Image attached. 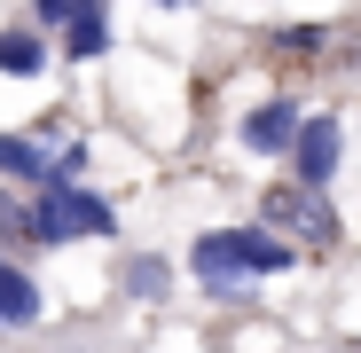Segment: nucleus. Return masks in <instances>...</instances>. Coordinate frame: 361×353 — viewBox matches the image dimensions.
<instances>
[{
	"label": "nucleus",
	"mask_w": 361,
	"mask_h": 353,
	"mask_svg": "<svg viewBox=\"0 0 361 353\" xmlns=\"http://www.w3.org/2000/svg\"><path fill=\"white\" fill-rule=\"evenodd\" d=\"M0 322H39V283L24 275V267H8V259H0Z\"/></svg>",
	"instance_id": "obj_7"
},
{
	"label": "nucleus",
	"mask_w": 361,
	"mask_h": 353,
	"mask_svg": "<svg viewBox=\"0 0 361 353\" xmlns=\"http://www.w3.org/2000/svg\"><path fill=\"white\" fill-rule=\"evenodd\" d=\"M126 290H142V299H157V290H165V267H157V259H134V267H126Z\"/></svg>",
	"instance_id": "obj_10"
},
{
	"label": "nucleus",
	"mask_w": 361,
	"mask_h": 353,
	"mask_svg": "<svg viewBox=\"0 0 361 353\" xmlns=\"http://www.w3.org/2000/svg\"><path fill=\"white\" fill-rule=\"evenodd\" d=\"M0 173H8V181H32V197L55 181V157L32 142V134H0Z\"/></svg>",
	"instance_id": "obj_6"
},
{
	"label": "nucleus",
	"mask_w": 361,
	"mask_h": 353,
	"mask_svg": "<svg viewBox=\"0 0 361 353\" xmlns=\"http://www.w3.org/2000/svg\"><path fill=\"white\" fill-rule=\"evenodd\" d=\"M338 149H345V134H338V118H307V134H298V189H330V173H338Z\"/></svg>",
	"instance_id": "obj_5"
},
{
	"label": "nucleus",
	"mask_w": 361,
	"mask_h": 353,
	"mask_svg": "<svg viewBox=\"0 0 361 353\" xmlns=\"http://www.w3.org/2000/svg\"><path fill=\"white\" fill-rule=\"evenodd\" d=\"M283 267H298V252L283 244V235H267V228H212V235L189 244V275L204 290H235V283L283 275Z\"/></svg>",
	"instance_id": "obj_1"
},
{
	"label": "nucleus",
	"mask_w": 361,
	"mask_h": 353,
	"mask_svg": "<svg viewBox=\"0 0 361 353\" xmlns=\"http://www.w3.org/2000/svg\"><path fill=\"white\" fill-rule=\"evenodd\" d=\"M24 235L32 244H71V235H118V212L94 197V189H39L32 212H24Z\"/></svg>",
	"instance_id": "obj_2"
},
{
	"label": "nucleus",
	"mask_w": 361,
	"mask_h": 353,
	"mask_svg": "<svg viewBox=\"0 0 361 353\" xmlns=\"http://www.w3.org/2000/svg\"><path fill=\"white\" fill-rule=\"evenodd\" d=\"M235 134H244V149H259V157H290V149H298V134H307V110L275 94V102H259Z\"/></svg>",
	"instance_id": "obj_4"
},
{
	"label": "nucleus",
	"mask_w": 361,
	"mask_h": 353,
	"mask_svg": "<svg viewBox=\"0 0 361 353\" xmlns=\"http://www.w3.org/2000/svg\"><path fill=\"white\" fill-rule=\"evenodd\" d=\"M259 220H267V235H283V244L298 252V244H338V212L314 197V189H267L259 197Z\"/></svg>",
	"instance_id": "obj_3"
},
{
	"label": "nucleus",
	"mask_w": 361,
	"mask_h": 353,
	"mask_svg": "<svg viewBox=\"0 0 361 353\" xmlns=\"http://www.w3.org/2000/svg\"><path fill=\"white\" fill-rule=\"evenodd\" d=\"M32 16H39V32H71V16H79V8H71V0H39Z\"/></svg>",
	"instance_id": "obj_11"
},
{
	"label": "nucleus",
	"mask_w": 361,
	"mask_h": 353,
	"mask_svg": "<svg viewBox=\"0 0 361 353\" xmlns=\"http://www.w3.org/2000/svg\"><path fill=\"white\" fill-rule=\"evenodd\" d=\"M0 71L8 79H39L47 71V39L39 32H0Z\"/></svg>",
	"instance_id": "obj_8"
},
{
	"label": "nucleus",
	"mask_w": 361,
	"mask_h": 353,
	"mask_svg": "<svg viewBox=\"0 0 361 353\" xmlns=\"http://www.w3.org/2000/svg\"><path fill=\"white\" fill-rule=\"evenodd\" d=\"M102 47H110V8H79L71 32H63V55H79V63H87V55H102Z\"/></svg>",
	"instance_id": "obj_9"
}]
</instances>
